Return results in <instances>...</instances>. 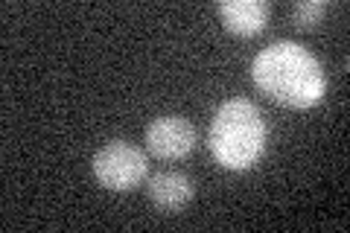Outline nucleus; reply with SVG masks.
Returning a JSON list of instances; mask_svg holds the SVG:
<instances>
[{
    "label": "nucleus",
    "mask_w": 350,
    "mask_h": 233,
    "mask_svg": "<svg viewBox=\"0 0 350 233\" xmlns=\"http://www.w3.org/2000/svg\"><path fill=\"white\" fill-rule=\"evenodd\" d=\"M251 79L283 108H312L324 96V70L319 59L295 41H275L257 53Z\"/></svg>",
    "instance_id": "1"
},
{
    "label": "nucleus",
    "mask_w": 350,
    "mask_h": 233,
    "mask_svg": "<svg viewBox=\"0 0 350 233\" xmlns=\"http://www.w3.org/2000/svg\"><path fill=\"white\" fill-rule=\"evenodd\" d=\"M266 143H269V126L251 99L234 96L216 108L207 146H211L219 166L234 172L251 169L260 161V154L266 152Z\"/></svg>",
    "instance_id": "2"
},
{
    "label": "nucleus",
    "mask_w": 350,
    "mask_h": 233,
    "mask_svg": "<svg viewBox=\"0 0 350 233\" xmlns=\"http://www.w3.org/2000/svg\"><path fill=\"white\" fill-rule=\"evenodd\" d=\"M94 175L105 190L126 193L135 190L149 175V158L144 149L131 146L126 140H114L94 154Z\"/></svg>",
    "instance_id": "3"
},
{
    "label": "nucleus",
    "mask_w": 350,
    "mask_h": 233,
    "mask_svg": "<svg viewBox=\"0 0 350 233\" xmlns=\"http://www.w3.org/2000/svg\"><path fill=\"white\" fill-rule=\"evenodd\" d=\"M196 128L184 117H158L146 126V149L161 161H181L196 149Z\"/></svg>",
    "instance_id": "4"
},
{
    "label": "nucleus",
    "mask_w": 350,
    "mask_h": 233,
    "mask_svg": "<svg viewBox=\"0 0 350 233\" xmlns=\"http://www.w3.org/2000/svg\"><path fill=\"white\" fill-rule=\"evenodd\" d=\"M216 12L222 18L225 29L237 32V36H257L269 24L271 9L262 0H222Z\"/></svg>",
    "instance_id": "5"
},
{
    "label": "nucleus",
    "mask_w": 350,
    "mask_h": 233,
    "mask_svg": "<svg viewBox=\"0 0 350 233\" xmlns=\"http://www.w3.org/2000/svg\"><path fill=\"white\" fill-rule=\"evenodd\" d=\"M146 193H149V202L158 210H163V213H178L193 198L196 187L187 175H181V172H158L149 178Z\"/></svg>",
    "instance_id": "6"
},
{
    "label": "nucleus",
    "mask_w": 350,
    "mask_h": 233,
    "mask_svg": "<svg viewBox=\"0 0 350 233\" xmlns=\"http://www.w3.org/2000/svg\"><path fill=\"white\" fill-rule=\"evenodd\" d=\"M327 12V3L324 0H304V3H295L292 6V20L298 24L301 29H312V27H319L321 24V18Z\"/></svg>",
    "instance_id": "7"
}]
</instances>
